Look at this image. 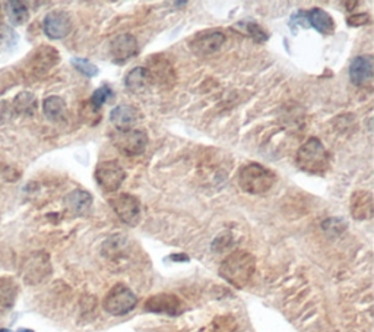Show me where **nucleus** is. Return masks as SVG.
I'll return each mask as SVG.
<instances>
[{
	"label": "nucleus",
	"mask_w": 374,
	"mask_h": 332,
	"mask_svg": "<svg viewBox=\"0 0 374 332\" xmlns=\"http://www.w3.org/2000/svg\"><path fill=\"white\" fill-rule=\"evenodd\" d=\"M256 271V259L246 250L229 253L219 267V275L236 289H245Z\"/></svg>",
	"instance_id": "f257e3e1"
},
{
	"label": "nucleus",
	"mask_w": 374,
	"mask_h": 332,
	"mask_svg": "<svg viewBox=\"0 0 374 332\" xmlns=\"http://www.w3.org/2000/svg\"><path fill=\"white\" fill-rule=\"evenodd\" d=\"M295 164L310 174H323L329 170V154L321 139L309 138L297 151Z\"/></svg>",
	"instance_id": "f03ea898"
},
{
	"label": "nucleus",
	"mask_w": 374,
	"mask_h": 332,
	"mask_svg": "<svg viewBox=\"0 0 374 332\" xmlns=\"http://www.w3.org/2000/svg\"><path fill=\"white\" fill-rule=\"evenodd\" d=\"M277 182V176L262 164L250 163L240 169L238 185L241 189L250 195H263L272 189Z\"/></svg>",
	"instance_id": "7ed1b4c3"
},
{
	"label": "nucleus",
	"mask_w": 374,
	"mask_h": 332,
	"mask_svg": "<svg viewBox=\"0 0 374 332\" xmlns=\"http://www.w3.org/2000/svg\"><path fill=\"white\" fill-rule=\"evenodd\" d=\"M138 305V297L127 285L119 283L113 285L105 294L103 307L104 311L113 316H123L134 311Z\"/></svg>",
	"instance_id": "20e7f679"
},
{
	"label": "nucleus",
	"mask_w": 374,
	"mask_h": 332,
	"mask_svg": "<svg viewBox=\"0 0 374 332\" xmlns=\"http://www.w3.org/2000/svg\"><path fill=\"white\" fill-rule=\"evenodd\" d=\"M59 62L60 54L56 49L51 46H40L28 54L24 62V69L28 75L40 78L49 73Z\"/></svg>",
	"instance_id": "39448f33"
},
{
	"label": "nucleus",
	"mask_w": 374,
	"mask_h": 332,
	"mask_svg": "<svg viewBox=\"0 0 374 332\" xmlns=\"http://www.w3.org/2000/svg\"><path fill=\"white\" fill-rule=\"evenodd\" d=\"M51 274V262L49 253L46 252H32L22 263L21 275L29 285H37L49 278Z\"/></svg>",
	"instance_id": "423d86ee"
},
{
	"label": "nucleus",
	"mask_w": 374,
	"mask_h": 332,
	"mask_svg": "<svg viewBox=\"0 0 374 332\" xmlns=\"http://www.w3.org/2000/svg\"><path fill=\"white\" fill-rule=\"evenodd\" d=\"M95 182L107 193H113L120 189V186L126 179V171L122 164L116 160L101 161L94 171Z\"/></svg>",
	"instance_id": "0eeeda50"
},
{
	"label": "nucleus",
	"mask_w": 374,
	"mask_h": 332,
	"mask_svg": "<svg viewBox=\"0 0 374 332\" xmlns=\"http://www.w3.org/2000/svg\"><path fill=\"white\" fill-rule=\"evenodd\" d=\"M110 205H112L113 211L120 218V221L126 226L135 227L140 223L142 205L136 196L130 193H122L110 199Z\"/></svg>",
	"instance_id": "6e6552de"
},
{
	"label": "nucleus",
	"mask_w": 374,
	"mask_h": 332,
	"mask_svg": "<svg viewBox=\"0 0 374 332\" xmlns=\"http://www.w3.org/2000/svg\"><path fill=\"white\" fill-rule=\"evenodd\" d=\"M113 142L117 150L126 157H138L147 150L148 135L144 130L132 129L127 132H119L116 137H113Z\"/></svg>",
	"instance_id": "1a4fd4ad"
},
{
	"label": "nucleus",
	"mask_w": 374,
	"mask_h": 332,
	"mask_svg": "<svg viewBox=\"0 0 374 332\" xmlns=\"http://www.w3.org/2000/svg\"><path fill=\"white\" fill-rule=\"evenodd\" d=\"M145 69L148 71L151 84H155L161 88H171L175 82V71L173 64L162 54H155L148 59Z\"/></svg>",
	"instance_id": "9d476101"
},
{
	"label": "nucleus",
	"mask_w": 374,
	"mask_h": 332,
	"mask_svg": "<svg viewBox=\"0 0 374 332\" xmlns=\"http://www.w3.org/2000/svg\"><path fill=\"white\" fill-rule=\"evenodd\" d=\"M224 43H225L224 32L218 29H206L199 32V34H196L190 40L189 47L195 54H197V56H209V54H214L221 49Z\"/></svg>",
	"instance_id": "9b49d317"
},
{
	"label": "nucleus",
	"mask_w": 374,
	"mask_h": 332,
	"mask_svg": "<svg viewBox=\"0 0 374 332\" xmlns=\"http://www.w3.org/2000/svg\"><path fill=\"white\" fill-rule=\"evenodd\" d=\"M42 29L51 40H63L71 34L72 19L71 15L64 10H51L42 21Z\"/></svg>",
	"instance_id": "f8f14e48"
},
{
	"label": "nucleus",
	"mask_w": 374,
	"mask_h": 332,
	"mask_svg": "<svg viewBox=\"0 0 374 332\" xmlns=\"http://www.w3.org/2000/svg\"><path fill=\"white\" fill-rule=\"evenodd\" d=\"M145 311L169 316H179L183 312V303L175 294L160 293L151 296L144 305Z\"/></svg>",
	"instance_id": "ddd939ff"
},
{
	"label": "nucleus",
	"mask_w": 374,
	"mask_h": 332,
	"mask_svg": "<svg viewBox=\"0 0 374 332\" xmlns=\"http://www.w3.org/2000/svg\"><path fill=\"white\" fill-rule=\"evenodd\" d=\"M139 51L136 38L132 34H120L110 43V54H112L114 63H126L132 58H135Z\"/></svg>",
	"instance_id": "4468645a"
},
{
	"label": "nucleus",
	"mask_w": 374,
	"mask_h": 332,
	"mask_svg": "<svg viewBox=\"0 0 374 332\" xmlns=\"http://www.w3.org/2000/svg\"><path fill=\"white\" fill-rule=\"evenodd\" d=\"M374 59L371 54H362L353 59L349 64V80L357 86L367 85L373 78Z\"/></svg>",
	"instance_id": "2eb2a0df"
},
{
	"label": "nucleus",
	"mask_w": 374,
	"mask_h": 332,
	"mask_svg": "<svg viewBox=\"0 0 374 332\" xmlns=\"http://www.w3.org/2000/svg\"><path fill=\"white\" fill-rule=\"evenodd\" d=\"M139 120V110L129 104H120L110 113V121L119 132H127L135 128Z\"/></svg>",
	"instance_id": "dca6fc26"
},
{
	"label": "nucleus",
	"mask_w": 374,
	"mask_h": 332,
	"mask_svg": "<svg viewBox=\"0 0 374 332\" xmlns=\"http://www.w3.org/2000/svg\"><path fill=\"white\" fill-rule=\"evenodd\" d=\"M349 211L356 220H370L373 217V196L367 191H357L351 196Z\"/></svg>",
	"instance_id": "f3484780"
},
{
	"label": "nucleus",
	"mask_w": 374,
	"mask_h": 332,
	"mask_svg": "<svg viewBox=\"0 0 374 332\" xmlns=\"http://www.w3.org/2000/svg\"><path fill=\"white\" fill-rule=\"evenodd\" d=\"M306 15H307V24L313 27L316 31L322 32V34H334L335 22L325 9L313 8L310 10H307Z\"/></svg>",
	"instance_id": "a211bd4d"
},
{
	"label": "nucleus",
	"mask_w": 374,
	"mask_h": 332,
	"mask_svg": "<svg viewBox=\"0 0 374 332\" xmlns=\"http://www.w3.org/2000/svg\"><path fill=\"white\" fill-rule=\"evenodd\" d=\"M64 204L68 206L69 211L73 213L75 215H84L90 211V208L92 205V196L90 192L76 189L66 196Z\"/></svg>",
	"instance_id": "6ab92c4d"
},
{
	"label": "nucleus",
	"mask_w": 374,
	"mask_h": 332,
	"mask_svg": "<svg viewBox=\"0 0 374 332\" xmlns=\"http://www.w3.org/2000/svg\"><path fill=\"white\" fill-rule=\"evenodd\" d=\"M42 112L44 116H46L50 121H63L68 116V107H66L64 99L58 95H51L47 97L42 102Z\"/></svg>",
	"instance_id": "aec40b11"
},
{
	"label": "nucleus",
	"mask_w": 374,
	"mask_h": 332,
	"mask_svg": "<svg viewBox=\"0 0 374 332\" xmlns=\"http://www.w3.org/2000/svg\"><path fill=\"white\" fill-rule=\"evenodd\" d=\"M18 297V285L9 276L0 278V313L8 312L14 307Z\"/></svg>",
	"instance_id": "412c9836"
},
{
	"label": "nucleus",
	"mask_w": 374,
	"mask_h": 332,
	"mask_svg": "<svg viewBox=\"0 0 374 332\" xmlns=\"http://www.w3.org/2000/svg\"><path fill=\"white\" fill-rule=\"evenodd\" d=\"M125 85L130 93H140L144 91L148 85H151V80L148 71L145 69V66H139V68L132 69L125 78Z\"/></svg>",
	"instance_id": "4be33fe9"
},
{
	"label": "nucleus",
	"mask_w": 374,
	"mask_h": 332,
	"mask_svg": "<svg viewBox=\"0 0 374 332\" xmlns=\"http://www.w3.org/2000/svg\"><path fill=\"white\" fill-rule=\"evenodd\" d=\"M14 110L21 115H34L37 110V98L32 93H19L14 99Z\"/></svg>",
	"instance_id": "5701e85b"
},
{
	"label": "nucleus",
	"mask_w": 374,
	"mask_h": 332,
	"mask_svg": "<svg viewBox=\"0 0 374 332\" xmlns=\"http://www.w3.org/2000/svg\"><path fill=\"white\" fill-rule=\"evenodd\" d=\"M6 15L14 25H22L29 19V10L22 2H6Z\"/></svg>",
	"instance_id": "b1692460"
},
{
	"label": "nucleus",
	"mask_w": 374,
	"mask_h": 332,
	"mask_svg": "<svg viewBox=\"0 0 374 332\" xmlns=\"http://www.w3.org/2000/svg\"><path fill=\"white\" fill-rule=\"evenodd\" d=\"M112 97H113V90H112V88H110L108 85H103V86L98 88V90L94 91V94L91 95V99H90V104H91V107H94L95 110H98V112H100V108Z\"/></svg>",
	"instance_id": "393cba45"
},
{
	"label": "nucleus",
	"mask_w": 374,
	"mask_h": 332,
	"mask_svg": "<svg viewBox=\"0 0 374 332\" xmlns=\"http://www.w3.org/2000/svg\"><path fill=\"white\" fill-rule=\"evenodd\" d=\"M241 25H245V29L247 32V36L251 37L256 43H265V41H268V38H269L268 32L265 29H263L259 24H256V22H243V24H241Z\"/></svg>",
	"instance_id": "a878e982"
},
{
	"label": "nucleus",
	"mask_w": 374,
	"mask_h": 332,
	"mask_svg": "<svg viewBox=\"0 0 374 332\" xmlns=\"http://www.w3.org/2000/svg\"><path fill=\"white\" fill-rule=\"evenodd\" d=\"M72 64L76 71H79L82 75L88 76V78H92L98 73V68L97 66L90 62L88 59H82V58H73L72 59Z\"/></svg>",
	"instance_id": "bb28decb"
},
{
	"label": "nucleus",
	"mask_w": 374,
	"mask_h": 332,
	"mask_svg": "<svg viewBox=\"0 0 374 332\" xmlns=\"http://www.w3.org/2000/svg\"><path fill=\"white\" fill-rule=\"evenodd\" d=\"M236 320L231 316H219L214 320V332H234Z\"/></svg>",
	"instance_id": "cd10ccee"
},
{
	"label": "nucleus",
	"mask_w": 374,
	"mask_h": 332,
	"mask_svg": "<svg viewBox=\"0 0 374 332\" xmlns=\"http://www.w3.org/2000/svg\"><path fill=\"white\" fill-rule=\"evenodd\" d=\"M228 246H231V235H228V233L218 236V237L214 240V243H212V248H214V250H216V252H223V250H225Z\"/></svg>",
	"instance_id": "c85d7f7f"
},
{
	"label": "nucleus",
	"mask_w": 374,
	"mask_h": 332,
	"mask_svg": "<svg viewBox=\"0 0 374 332\" xmlns=\"http://www.w3.org/2000/svg\"><path fill=\"white\" fill-rule=\"evenodd\" d=\"M369 22H370V16L367 14H358L348 18V25L351 27H361V25L369 24Z\"/></svg>",
	"instance_id": "c756f323"
},
{
	"label": "nucleus",
	"mask_w": 374,
	"mask_h": 332,
	"mask_svg": "<svg viewBox=\"0 0 374 332\" xmlns=\"http://www.w3.org/2000/svg\"><path fill=\"white\" fill-rule=\"evenodd\" d=\"M18 332H34L32 329H19Z\"/></svg>",
	"instance_id": "7c9ffc66"
},
{
	"label": "nucleus",
	"mask_w": 374,
	"mask_h": 332,
	"mask_svg": "<svg viewBox=\"0 0 374 332\" xmlns=\"http://www.w3.org/2000/svg\"><path fill=\"white\" fill-rule=\"evenodd\" d=\"M0 332H12V331H9V329H6V328H2V329H0Z\"/></svg>",
	"instance_id": "2f4dec72"
}]
</instances>
